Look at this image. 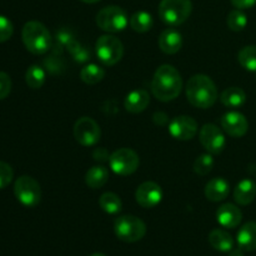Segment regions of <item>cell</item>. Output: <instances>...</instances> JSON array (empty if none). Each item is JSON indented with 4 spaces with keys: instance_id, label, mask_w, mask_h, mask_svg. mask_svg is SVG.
Listing matches in <instances>:
<instances>
[{
    "instance_id": "6da1fadb",
    "label": "cell",
    "mask_w": 256,
    "mask_h": 256,
    "mask_svg": "<svg viewBox=\"0 0 256 256\" xmlns=\"http://www.w3.org/2000/svg\"><path fill=\"white\" fill-rule=\"evenodd\" d=\"M182 89V79L179 70L172 65L164 64L155 72L152 80V95L162 102L176 99Z\"/></svg>"
},
{
    "instance_id": "7a4b0ae2",
    "label": "cell",
    "mask_w": 256,
    "mask_h": 256,
    "mask_svg": "<svg viewBox=\"0 0 256 256\" xmlns=\"http://www.w3.org/2000/svg\"><path fill=\"white\" fill-rule=\"evenodd\" d=\"M188 102L195 108L209 109L216 102L218 89L208 75L196 74L189 79L185 88Z\"/></svg>"
},
{
    "instance_id": "3957f363",
    "label": "cell",
    "mask_w": 256,
    "mask_h": 256,
    "mask_svg": "<svg viewBox=\"0 0 256 256\" xmlns=\"http://www.w3.org/2000/svg\"><path fill=\"white\" fill-rule=\"evenodd\" d=\"M22 39L32 54L42 55L52 49V35L44 24L36 20L28 22L22 26Z\"/></svg>"
},
{
    "instance_id": "277c9868",
    "label": "cell",
    "mask_w": 256,
    "mask_h": 256,
    "mask_svg": "<svg viewBox=\"0 0 256 256\" xmlns=\"http://www.w3.org/2000/svg\"><path fill=\"white\" fill-rule=\"evenodd\" d=\"M192 10L190 0H162L159 4V16L169 26H179L188 20Z\"/></svg>"
},
{
    "instance_id": "5b68a950",
    "label": "cell",
    "mask_w": 256,
    "mask_h": 256,
    "mask_svg": "<svg viewBox=\"0 0 256 256\" xmlns=\"http://www.w3.org/2000/svg\"><path fill=\"white\" fill-rule=\"evenodd\" d=\"M115 235L124 242H136L146 234V225L139 218L134 215H122L115 220Z\"/></svg>"
},
{
    "instance_id": "8992f818",
    "label": "cell",
    "mask_w": 256,
    "mask_h": 256,
    "mask_svg": "<svg viewBox=\"0 0 256 256\" xmlns=\"http://www.w3.org/2000/svg\"><path fill=\"white\" fill-rule=\"evenodd\" d=\"M98 59L105 66H112L122 60L124 55V45L119 38L114 35H102L95 44Z\"/></svg>"
},
{
    "instance_id": "52a82bcc",
    "label": "cell",
    "mask_w": 256,
    "mask_h": 256,
    "mask_svg": "<svg viewBox=\"0 0 256 256\" xmlns=\"http://www.w3.org/2000/svg\"><path fill=\"white\" fill-rule=\"evenodd\" d=\"M14 194L18 202L26 208L36 206L42 199L39 182L29 175H22L15 180Z\"/></svg>"
},
{
    "instance_id": "ba28073f",
    "label": "cell",
    "mask_w": 256,
    "mask_h": 256,
    "mask_svg": "<svg viewBox=\"0 0 256 256\" xmlns=\"http://www.w3.org/2000/svg\"><path fill=\"white\" fill-rule=\"evenodd\" d=\"M128 24L129 19L125 10L115 5L102 8L96 15V25L106 32H122Z\"/></svg>"
},
{
    "instance_id": "9c48e42d",
    "label": "cell",
    "mask_w": 256,
    "mask_h": 256,
    "mask_svg": "<svg viewBox=\"0 0 256 256\" xmlns=\"http://www.w3.org/2000/svg\"><path fill=\"white\" fill-rule=\"evenodd\" d=\"M110 169L120 176H128L134 174L140 165L139 155L129 148L118 149L110 155Z\"/></svg>"
},
{
    "instance_id": "30bf717a",
    "label": "cell",
    "mask_w": 256,
    "mask_h": 256,
    "mask_svg": "<svg viewBox=\"0 0 256 256\" xmlns=\"http://www.w3.org/2000/svg\"><path fill=\"white\" fill-rule=\"evenodd\" d=\"M75 140L82 146H94L99 142L102 130L99 124L89 116H82L74 125Z\"/></svg>"
},
{
    "instance_id": "8fae6325",
    "label": "cell",
    "mask_w": 256,
    "mask_h": 256,
    "mask_svg": "<svg viewBox=\"0 0 256 256\" xmlns=\"http://www.w3.org/2000/svg\"><path fill=\"white\" fill-rule=\"evenodd\" d=\"M199 140L202 148L210 154H220L225 148V135L215 124H205L200 129Z\"/></svg>"
},
{
    "instance_id": "7c38bea8",
    "label": "cell",
    "mask_w": 256,
    "mask_h": 256,
    "mask_svg": "<svg viewBox=\"0 0 256 256\" xmlns=\"http://www.w3.org/2000/svg\"><path fill=\"white\" fill-rule=\"evenodd\" d=\"M135 200L140 206L152 209L162 200V190L159 184L154 182H145L138 186L135 192Z\"/></svg>"
},
{
    "instance_id": "4fadbf2b",
    "label": "cell",
    "mask_w": 256,
    "mask_h": 256,
    "mask_svg": "<svg viewBox=\"0 0 256 256\" xmlns=\"http://www.w3.org/2000/svg\"><path fill=\"white\" fill-rule=\"evenodd\" d=\"M169 132L174 139L186 142L192 140L198 132V122L192 116L180 115L169 122Z\"/></svg>"
},
{
    "instance_id": "5bb4252c",
    "label": "cell",
    "mask_w": 256,
    "mask_h": 256,
    "mask_svg": "<svg viewBox=\"0 0 256 256\" xmlns=\"http://www.w3.org/2000/svg\"><path fill=\"white\" fill-rule=\"evenodd\" d=\"M222 128L230 136L242 138L248 132L249 122H248L245 115H242V112H229L222 115Z\"/></svg>"
},
{
    "instance_id": "9a60e30c",
    "label": "cell",
    "mask_w": 256,
    "mask_h": 256,
    "mask_svg": "<svg viewBox=\"0 0 256 256\" xmlns=\"http://www.w3.org/2000/svg\"><path fill=\"white\" fill-rule=\"evenodd\" d=\"M216 220L222 228L226 229H234L239 226L242 220V212L236 205L234 204H222L216 210Z\"/></svg>"
},
{
    "instance_id": "2e32d148",
    "label": "cell",
    "mask_w": 256,
    "mask_h": 256,
    "mask_svg": "<svg viewBox=\"0 0 256 256\" xmlns=\"http://www.w3.org/2000/svg\"><path fill=\"white\" fill-rule=\"evenodd\" d=\"M158 44L162 52L168 55H174L182 49V35L174 28H168L160 34Z\"/></svg>"
},
{
    "instance_id": "e0dca14e",
    "label": "cell",
    "mask_w": 256,
    "mask_h": 256,
    "mask_svg": "<svg viewBox=\"0 0 256 256\" xmlns=\"http://www.w3.org/2000/svg\"><path fill=\"white\" fill-rule=\"evenodd\" d=\"M149 104V92L144 89H136L130 92L126 95L124 102L125 109H126V112H132V114H139V112H144Z\"/></svg>"
},
{
    "instance_id": "ac0fdd59",
    "label": "cell",
    "mask_w": 256,
    "mask_h": 256,
    "mask_svg": "<svg viewBox=\"0 0 256 256\" xmlns=\"http://www.w3.org/2000/svg\"><path fill=\"white\" fill-rule=\"evenodd\" d=\"M230 192V184L224 178H214L205 186V196L210 202H222Z\"/></svg>"
},
{
    "instance_id": "d6986e66",
    "label": "cell",
    "mask_w": 256,
    "mask_h": 256,
    "mask_svg": "<svg viewBox=\"0 0 256 256\" xmlns=\"http://www.w3.org/2000/svg\"><path fill=\"white\" fill-rule=\"evenodd\" d=\"M236 242L239 248L244 252H254L256 250V222H249L240 228L236 235Z\"/></svg>"
},
{
    "instance_id": "ffe728a7",
    "label": "cell",
    "mask_w": 256,
    "mask_h": 256,
    "mask_svg": "<svg viewBox=\"0 0 256 256\" xmlns=\"http://www.w3.org/2000/svg\"><path fill=\"white\" fill-rule=\"evenodd\" d=\"M256 198V184L252 179H244L234 190V200L239 205H249Z\"/></svg>"
},
{
    "instance_id": "44dd1931",
    "label": "cell",
    "mask_w": 256,
    "mask_h": 256,
    "mask_svg": "<svg viewBox=\"0 0 256 256\" xmlns=\"http://www.w3.org/2000/svg\"><path fill=\"white\" fill-rule=\"evenodd\" d=\"M208 239H209V244L218 252H229L230 250L234 249V239L225 230L214 229L209 234Z\"/></svg>"
},
{
    "instance_id": "7402d4cb",
    "label": "cell",
    "mask_w": 256,
    "mask_h": 256,
    "mask_svg": "<svg viewBox=\"0 0 256 256\" xmlns=\"http://www.w3.org/2000/svg\"><path fill=\"white\" fill-rule=\"evenodd\" d=\"M220 102L226 108L236 109V108L242 106L245 104V102H246V94H245V92L242 88H228L220 95Z\"/></svg>"
},
{
    "instance_id": "603a6c76",
    "label": "cell",
    "mask_w": 256,
    "mask_h": 256,
    "mask_svg": "<svg viewBox=\"0 0 256 256\" xmlns=\"http://www.w3.org/2000/svg\"><path fill=\"white\" fill-rule=\"evenodd\" d=\"M109 180V172L102 165H95L90 168L85 174V182L92 189H100Z\"/></svg>"
},
{
    "instance_id": "cb8c5ba5",
    "label": "cell",
    "mask_w": 256,
    "mask_h": 256,
    "mask_svg": "<svg viewBox=\"0 0 256 256\" xmlns=\"http://www.w3.org/2000/svg\"><path fill=\"white\" fill-rule=\"evenodd\" d=\"M62 49H64V48H62L60 45H58L56 42H55L52 54L44 59V66L46 68V70L50 74L59 75L62 74V70H64L65 65L64 62H62Z\"/></svg>"
},
{
    "instance_id": "d4e9b609",
    "label": "cell",
    "mask_w": 256,
    "mask_h": 256,
    "mask_svg": "<svg viewBox=\"0 0 256 256\" xmlns=\"http://www.w3.org/2000/svg\"><path fill=\"white\" fill-rule=\"evenodd\" d=\"M130 28L136 32H146L154 25V20H152V14L148 12L140 10V12H134L129 20Z\"/></svg>"
},
{
    "instance_id": "484cf974",
    "label": "cell",
    "mask_w": 256,
    "mask_h": 256,
    "mask_svg": "<svg viewBox=\"0 0 256 256\" xmlns=\"http://www.w3.org/2000/svg\"><path fill=\"white\" fill-rule=\"evenodd\" d=\"M99 206L106 214L115 215L120 212V210L122 209V202L119 195L115 194V192H104L99 198Z\"/></svg>"
},
{
    "instance_id": "4316f807",
    "label": "cell",
    "mask_w": 256,
    "mask_h": 256,
    "mask_svg": "<svg viewBox=\"0 0 256 256\" xmlns=\"http://www.w3.org/2000/svg\"><path fill=\"white\" fill-rule=\"evenodd\" d=\"M105 78V70L98 64H88L80 72V79L88 85H95Z\"/></svg>"
},
{
    "instance_id": "83f0119b",
    "label": "cell",
    "mask_w": 256,
    "mask_h": 256,
    "mask_svg": "<svg viewBox=\"0 0 256 256\" xmlns=\"http://www.w3.org/2000/svg\"><path fill=\"white\" fill-rule=\"evenodd\" d=\"M45 78H46L45 70L40 65H32L25 72V82L32 89H40L44 85Z\"/></svg>"
},
{
    "instance_id": "f1b7e54d",
    "label": "cell",
    "mask_w": 256,
    "mask_h": 256,
    "mask_svg": "<svg viewBox=\"0 0 256 256\" xmlns=\"http://www.w3.org/2000/svg\"><path fill=\"white\" fill-rule=\"evenodd\" d=\"M238 60L245 70L256 72V45L242 48L238 54Z\"/></svg>"
},
{
    "instance_id": "f546056e",
    "label": "cell",
    "mask_w": 256,
    "mask_h": 256,
    "mask_svg": "<svg viewBox=\"0 0 256 256\" xmlns=\"http://www.w3.org/2000/svg\"><path fill=\"white\" fill-rule=\"evenodd\" d=\"M226 24L232 32H242L248 25V16L242 10L235 9L228 14Z\"/></svg>"
},
{
    "instance_id": "4dcf8cb0",
    "label": "cell",
    "mask_w": 256,
    "mask_h": 256,
    "mask_svg": "<svg viewBox=\"0 0 256 256\" xmlns=\"http://www.w3.org/2000/svg\"><path fill=\"white\" fill-rule=\"evenodd\" d=\"M68 52L72 54V56L74 58V60L76 62H86L88 60H90L92 58V52L88 49V46L80 44L76 39L66 48Z\"/></svg>"
},
{
    "instance_id": "1f68e13d",
    "label": "cell",
    "mask_w": 256,
    "mask_h": 256,
    "mask_svg": "<svg viewBox=\"0 0 256 256\" xmlns=\"http://www.w3.org/2000/svg\"><path fill=\"white\" fill-rule=\"evenodd\" d=\"M214 158L209 154H202L200 156L196 158L194 162V172L200 176H205L209 174L214 168Z\"/></svg>"
},
{
    "instance_id": "d6a6232c",
    "label": "cell",
    "mask_w": 256,
    "mask_h": 256,
    "mask_svg": "<svg viewBox=\"0 0 256 256\" xmlns=\"http://www.w3.org/2000/svg\"><path fill=\"white\" fill-rule=\"evenodd\" d=\"M74 40V32L68 29V28H62V29L56 30V32H55V42L62 48H64V49H66Z\"/></svg>"
},
{
    "instance_id": "836d02e7",
    "label": "cell",
    "mask_w": 256,
    "mask_h": 256,
    "mask_svg": "<svg viewBox=\"0 0 256 256\" xmlns=\"http://www.w3.org/2000/svg\"><path fill=\"white\" fill-rule=\"evenodd\" d=\"M14 178V170L8 162H0V190L6 188Z\"/></svg>"
},
{
    "instance_id": "e575fe53",
    "label": "cell",
    "mask_w": 256,
    "mask_h": 256,
    "mask_svg": "<svg viewBox=\"0 0 256 256\" xmlns=\"http://www.w3.org/2000/svg\"><path fill=\"white\" fill-rule=\"evenodd\" d=\"M14 32V26L12 22L8 19L6 16L0 15V42H4L12 38Z\"/></svg>"
},
{
    "instance_id": "d590c367",
    "label": "cell",
    "mask_w": 256,
    "mask_h": 256,
    "mask_svg": "<svg viewBox=\"0 0 256 256\" xmlns=\"http://www.w3.org/2000/svg\"><path fill=\"white\" fill-rule=\"evenodd\" d=\"M12 92V79L4 72H0V100L5 99Z\"/></svg>"
},
{
    "instance_id": "8d00e7d4",
    "label": "cell",
    "mask_w": 256,
    "mask_h": 256,
    "mask_svg": "<svg viewBox=\"0 0 256 256\" xmlns=\"http://www.w3.org/2000/svg\"><path fill=\"white\" fill-rule=\"evenodd\" d=\"M232 4L234 5L236 9L244 10V9H250L256 4V0H230Z\"/></svg>"
},
{
    "instance_id": "74e56055",
    "label": "cell",
    "mask_w": 256,
    "mask_h": 256,
    "mask_svg": "<svg viewBox=\"0 0 256 256\" xmlns=\"http://www.w3.org/2000/svg\"><path fill=\"white\" fill-rule=\"evenodd\" d=\"M110 155L106 149H96L94 152V154H92V156H94V159L96 160V162H109L110 159Z\"/></svg>"
},
{
    "instance_id": "f35d334b",
    "label": "cell",
    "mask_w": 256,
    "mask_h": 256,
    "mask_svg": "<svg viewBox=\"0 0 256 256\" xmlns=\"http://www.w3.org/2000/svg\"><path fill=\"white\" fill-rule=\"evenodd\" d=\"M152 119H154L155 124L160 125V126H164V125H166V122H168V115L162 112H155L154 116H152Z\"/></svg>"
},
{
    "instance_id": "ab89813d",
    "label": "cell",
    "mask_w": 256,
    "mask_h": 256,
    "mask_svg": "<svg viewBox=\"0 0 256 256\" xmlns=\"http://www.w3.org/2000/svg\"><path fill=\"white\" fill-rule=\"evenodd\" d=\"M229 256H244V250L242 248H239V249H232L229 252Z\"/></svg>"
},
{
    "instance_id": "60d3db41",
    "label": "cell",
    "mask_w": 256,
    "mask_h": 256,
    "mask_svg": "<svg viewBox=\"0 0 256 256\" xmlns=\"http://www.w3.org/2000/svg\"><path fill=\"white\" fill-rule=\"evenodd\" d=\"M82 2H86V4H95V2H100V0H82Z\"/></svg>"
},
{
    "instance_id": "b9f144b4",
    "label": "cell",
    "mask_w": 256,
    "mask_h": 256,
    "mask_svg": "<svg viewBox=\"0 0 256 256\" xmlns=\"http://www.w3.org/2000/svg\"><path fill=\"white\" fill-rule=\"evenodd\" d=\"M89 256H106V255L102 254V252H95V254H92V255H89Z\"/></svg>"
}]
</instances>
